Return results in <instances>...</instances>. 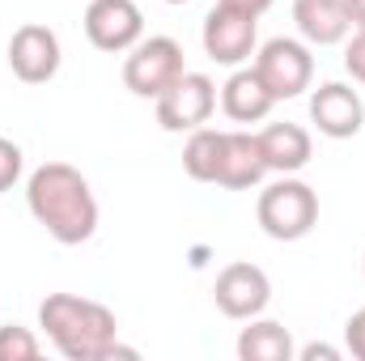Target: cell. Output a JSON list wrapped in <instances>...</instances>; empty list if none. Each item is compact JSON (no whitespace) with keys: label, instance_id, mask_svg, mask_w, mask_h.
<instances>
[{"label":"cell","instance_id":"4fadbf2b","mask_svg":"<svg viewBox=\"0 0 365 361\" xmlns=\"http://www.w3.org/2000/svg\"><path fill=\"white\" fill-rule=\"evenodd\" d=\"M259 136V153H264V166L272 175H297L310 166L314 158V141L302 123H268Z\"/></svg>","mask_w":365,"mask_h":361},{"label":"cell","instance_id":"7c38bea8","mask_svg":"<svg viewBox=\"0 0 365 361\" xmlns=\"http://www.w3.org/2000/svg\"><path fill=\"white\" fill-rule=\"evenodd\" d=\"M293 21L310 47H336L353 34V17L344 0H293Z\"/></svg>","mask_w":365,"mask_h":361},{"label":"cell","instance_id":"44dd1931","mask_svg":"<svg viewBox=\"0 0 365 361\" xmlns=\"http://www.w3.org/2000/svg\"><path fill=\"white\" fill-rule=\"evenodd\" d=\"M344 349L357 361H365V310H357V315L344 323Z\"/></svg>","mask_w":365,"mask_h":361},{"label":"cell","instance_id":"484cf974","mask_svg":"<svg viewBox=\"0 0 365 361\" xmlns=\"http://www.w3.org/2000/svg\"><path fill=\"white\" fill-rule=\"evenodd\" d=\"M361 264H365V260H361Z\"/></svg>","mask_w":365,"mask_h":361},{"label":"cell","instance_id":"ffe728a7","mask_svg":"<svg viewBox=\"0 0 365 361\" xmlns=\"http://www.w3.org/2000/svg\"><path fill=\"white\" fill-rule=\"evenodd\" d=\"M344 68H349L353 81L365 86V26L353 30V39H349V47H344Z\"/></svg>","mask_w":365,"mask_h":361},{"label":"cell","instance_id":"52a82bcc","mask_svg":"<svg viewBox=\"0 0 365 361\" xmlns=\"http://www.w3.org/2000/svg\"><path fill=\"white\" fill-rule=\"evenodd\" d=\"M212 302L225 319H255L268 310L272 302V280L259 264H247V260H234L217 272V285H212Z\"/></svg>","mask_w":365,"mask_h":361},{"label":"cell","instance_id":"603a6c76","mask_svg":"<svg viewBox=\"0 0 365 361\" xmlns=\"http://www.w3.org/2000/svg\"><path fill=\"white\" fill-rule=\"evenodd\" d=\"M217 4H230V9H238V13H251V17H264L276 0H217Z\"/></svg>","mask_w":365,"mask_h":361},{"label":"cell","instance_id":"7402d4cb","mask_svg":"<svg viewBox=\"0 0 365 361\" xmlns=\"http://www.w3.org/2000/svg\"><path fill=\"white\" fill-rule=\"evenodd\" d=\"M297 361H340V349H331V345H306V349H297Z\"/></svg>","mask_w":365,"mask_h":361},{"label":"cell","instance_id":"8992f818","mask_svg":"<svg viewBox=\"0 0 365 361\" xmlns=\"http://www.w3.org/2000/svg\"><path fill=\"white\" fill-rule=\"evenodd\" d=\"M259 17L251 13H238L230 4H217L208 17H204V56L212 64H225V68H242L251 56H255V39H259Z\"/></svg>","mask_w":365,"mask_h":361},{"label":"cell","instance_id":"cb8c5ba5","mask_svg":"<svg viewBox=\"0 0 365 361\" xmlns=\"http://www.w3.org/2000/svg\"><path fill=\"white\" fill-rule=\"evenodd\" d=\"M349 4V17H353V30H361L365 26V0H344Z\"/></svg>","mask_w":365,"mask_h":361},{"label":"cell","instance_id":"3957f363","mask_svg":"<svg viewBox=\"0 0 365 361\" xmlns=\"http://www.w3.org/2000/svg\"><path fill=\"white\" fill-rule=\"evenodd\" d=\"M255 217H259V230L268 238L297 243V238H306L319 225V191L310 183L293 179V175H280L276 183H268L259 191Z\"/></svg>","mask_w":365,"mask_h":361},{"label":"cell","instance_id":"7a4b0ae2","mask_svg":"<svg viewBox=\"0 0 365 361\" xmlns=\"http://www.w3.org/2000/svg\"><path fill=\"white\" fill-rule=\"evenodd\" d=\"M38 327L56 345V353L68 361H106V357H136V349L119 345L115 310L77 298V293H47L38 306Z\"/></svg>","mask_w":365,"mask_h":361},{"label":"cell","instance_id":"ac0fdd59","mask_svg":"<svg viewBox=\"0 0 365 361\" xmlns=\"http://www.w3.org/2000/svg\"><path fill=\"white\" fill-rule=\"evenodd\" d=\"M38 353H43V345L30 327H17V323L0 327V361H34Z\"/></svg>","mask_w":365,"mask_h":361},{"label":"cell","instance_id":"d6986e66","mask_svg":"<svg viewBox=\"0 0 365 361\" xmlns=\"http://www.w3.org/2000/svg\"><path fill=\"white\" fill-rule=\"evenodd\" d=\"M21 171H26V153H21V145L9 141V136H0V191H9L13 183L21 179Z\"/></svg>","mask_w":365,"mask_h":361},{"label":"cell","instance_id":"d4e9b609","mask_svg":"<svg viewBox=\"0 0 365 361\" xmlns=\"http://www.w3.org/2000/svg\"><path fill=\"white\" fill-rule=\"evenodd\" d=\"M162 4H187V0H162Z\"/></svg>","mask_w":365,"mask_h":361},{"label":"cell","instance_id":"30bf717a","mask_svg":"<svg viewBox=\"0 0 365 361\" xmlns=\"http://www.w3.org/2000/svg\"><path fill=\"white\" fill-rule=\"evenodd\" d=\"M86 39L98 51H132L145 39V13L136 0H90L86 9Z\"/></svg>","mask_w":365,"mask_h":361},{"label":"cell","instance_id":"5b68a950","mask_svg":"<svg viewBox=\"0 0 365 361\" xmlns=\"http://www.w3.org/2000/svg\"><path fill=\"white\" fill-rule=\"evenodd\" d=\"M251 68L259 73V81L268 86L276 102L306 93L310 81H314V56H310V47L302 39H268Z\"/></svg>","mask_w":365,"mask_h":361},{"label":"cell","instance_id":"e0dca14e","mask_svg":"<svg viewBox=\"0 0 365 361\" xmlns=\"http://www.w3.org/2000/svg\"><path fill=\"white\" fill-rule=\"evenodd\" d=\"M225 166V132L217 128H195L182 145V171L195 183H217Z\"/></svg>","mask_w":365,"mask_h":361},{"label":"cell","instance_id":"6da1fadb","mask_svg":"<svg viewBox=\"0 0 365 361\" xmlns=\"http://www.w3.org/2000/svg\"><path fill=\"white\" fill-rule=\"evenodd\" d=\"M26 204L30 217L60 247H81L98 230V200L90 191V179L68 162H43L26 179Z\"/></svg>","mask_w":365,"mask_h":361},{"label":"cell","instance_id":"5bb4252c","mask_svg":"<svg viewBox=\"0 0 365 361\" xmlns=\"http://www.w3.org/2000/svg\"><path fill=\"white\" fill-rule=\"evenodd\" d=\"M264 175H268V166H264V153H259V136L255 132H242V128L225 132V166H221L217 187L251 191V187L264 183Z\"/></svg>","mask_w":365,"mask_h":361},{"label":"cell","instance_id":"9c48e42d","mask_svg":"<svg viewBox=\"0 0 365 361\" xmlns=\"http://www.w3.org/2000/svg\"><path fill=\"white\" fill-rule=\"evenodd\" d=\"M217 111V86L208 73H182L170 90L158 98V123L166 132H195Z\"/></svg>","mask_w":365,"mask_h":361},{"label":"cell","instance_id":"277c9868","mask_svg":"<svg viewBox=\"0 0 365 361\" xmlns=\"http://www.w3.org/2000/svg\"><path fill=\"white\" fill-rule=\"evenodd\" d=\"M182 73H187V60H182L179 39H170V34L140 39L123 60V86L136 98H153V102L170 90Z\"/></svg>","mask_w":365,"mask_h":361},{"label":"cell","instance_id":"9a60e30c","mask_svg":"<svg viewBox=\"0 0 365 361\" xmlns=\"http://www.w3.org/2000/svg\"><path fill=\"white\" fill-rule=\"evenodd\" d=\"M276 98L268 93V86L259 81L255 68H238L225 86H221V111L234 123H264L272 115Z\"/></svg>","mask_w":365,"mask_h":361},{"label":"cell","instance_id":"8fae6325","mask_svg":"<svg viewBox=\"0 0 365 361\" xmlns=\"http://www.w3.org/2000/svg\"><path fill=\"white\" fill-rule=\"evenodd\" d=\"M310 119L327 141H349L365 128V102L353 86L327 81L310 93Z\"/></svg>","mask_w":365,"mask_h":361},{"label":"cell","instance_id":"2e32d148","mask_svg":"<svg viewBox=\"0 0 365 361\" xmlns=\"http://www.w3.org/2000/svg\"><path fill=\"white\" fill-rule=\"evenodd\" d=\"M238 357L242 361H293L297 349H293V336L284 323L276 319H251V327H242L238 336Z\"/></svg>","mask_w":365,"mask_h":361},{"label":"cell","instance_id":"ba28073f","mask_svg":"<svg viewBox=\"0 0 365 361\" xmlns=\"http://www.w3.org/2000/svg\"><path fill=\"white\" fill-rule=\"evenodd\" d=\"M60 60H64V51H60V34L51 26L26 21V26L13 30V39H9V68H13L17 81L47 86L60 73Z\"/></svg>","mask_w":365,"mask_h":361}]
</instances>
